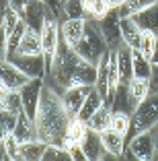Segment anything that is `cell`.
I'll use <instances>...</instances> for the list:
<instances>
[{
    "mask_svg": "<svg viewBox=\"0 0 158 161\" xmlns=\"http://www.w3.org/2000/svg\"><path fill=\"white\" fill-rule=\"evenodd\" d=\"M43 80H45V85L56 89L58 93L76 85L93 87L97 83V66L86 62L72 46H68L66 42H60L58 52L51 60V66L45 72Z\"/></svg>",
    "mask_w": 158,
    "mask_h": 161,
    "instance_id": "cell-1",
    "label": "cell"
},
{
    "mask_svg": "<svg viewBox=\"0 0 158 161\" xmlns=\"http://www.w3.org/2000/svg\"><path fill=\"white\" fill-rule=\"evenodd\" d=\"M72 116L62 103V97L56 89L49 85H43L39 108L35 114V128H37V138L45 145H62L64 147V136Z\"/></svg>",
    "mask_w": 158,
    "mask_h": 161,
    "instance_id": "cell-2",
    "label": "cell"
},
{
    "mask_svg": "<svg viewBox=\"0 0 158 161\" xmlns=\"http://www.w3.org/2000/svg\"><path fill=\"white\" fill-rule=\"evenodd\" d=\"M74 50H76V52H78L86 62H90V64H94V66L99 64V60L103 58V54L109 50V46H107V42H105V37L101 35V31H99L97 21L89 19L86 31H84L82 39L76 43Z\"/></svg>",
    "mask_w": 158,
    "mask_h": 161,
    "instance_id": "cell-3",
    "label": "cell"
},
{
    "mask_svg": "<svg viewBox=\"0 0 158 161\" xmlns=\"http://www.w3.org/2000/svg\"><path fill=\"white\" fill-rule=\"evenodd\" d=\"M156 124H158V93H150L148 97L131 112V124H130V132H127L125 141H130V138L138 132L152 130Z\"/></svg>",
    "mask_w": 158,
    "mask_h": 161,
    "instance_id": "cell-4",
    "label": "cell"
},
{
    "mask_svg": "<svg viewBox=\"0 0 158 161\" xmlns=\"http://www.w3.org/2000/svg\"><path fill=\"white\" fill-rule=\"evenodd\" d=\"M39 35H41V47H43V56H45V64L47 70L51 66V60L58 52V46L62 42V33H60V19L51 13V8L47 6V13L43 17L41 29H39Z\"/></svg>",
    "mask_w": 158,
    "mask_h": 161,
    "instance_id": "cell-5",
    "label": "cell"
},
{
    "mask_svg": "<svg viewBox=\"0 0 158 161\" xmlns=\"http://www.w3.org/2000/svg\"><path fill=\"white\" fill-rule=\"evenodd\" d=\"M123 157H127V159H138V161H154V136H152V130L134 134L125 145Z\"/></svg>",
    "mask_w": 158,
    "mask_h": 161,
    "instance_id": "cell-6",
    "label": "cell"
},
{
    "mask_svg": "<svg viewBox=\"0 0 158 161\" xmlns=\"http://www.w3.org/2000/svg\"><path fill=\"white\" fill-rule=\"evenodd\" d=\"M43 85H45L43 76H33V79H29L27 83L19 89L21 101H23V112L29 116V118H33V120H35V114H37V108H39Z\"/></svg>",
    "mask_w": 158,
    "mask_h": 161,
    "instance_id": "cell-7",
    "label": "cell"
},
{
    "mask_svg": "<svg viewBox=\"0 0 158 161\" xmlns=\"http://www.w3.org/2000/svg\"><path fill=\"white\" fill-rule=\"evenodd\" d=\"M119 10L117 8H111L103 19L97 21L99 25V31H101V35L105 37V42H107L109 47H117L119 43H123V39H121V27H119Z\"/></svg>",
    "mask_w": 158,
    "mask_h": 161,
    "instance_id": "cell-8",
    "label": "cell"
},
{
    "mask_svg": "<svg viewBox=\"0 0 158 161\" xmlns=\"http://www.w3.org/2000/svg\"><path fill=\"white\" fill-rule=\"evenodd\" d=\"M93 87H90V85H76V87H68V89H64L60 93L62 103H64V108L68 109V114L72 116V118L78 116L80 108H82L84 99H86V95H89V91L93 89Z\"/></svg>",
    "mask_w": 158,
    "mask_h": 161,
    "instance_id": "cell-9",
    "label": "cell"
},
{
    "mask_svg": "<svg viewBox=\"0 0 158 161\" xmlns=\"http://www.w3.org/2000/svg\"><path fill=\"white\" fill-rule=\"evenodd\" d=\"M8 60L13 64H17L29 79L45 76V72H47V64H45V56L43 54H39V56H19V54H13V56H8Z\"/></svg>",
    "mask_w": 158,
    "mask_h": 161,
    "instance_id": "cell-10",
    "label": "cell"
},
{
    "mask_svg": "<svg viewBox=\"0 0 158 161\" xmlns=\"http://www.w3.org/2000/svg\"><path fill=\"white\" fill-rule=\"evenodd\" d=\"M89 19L80 17V19H62L60 21V33H62V42H66L68 46L76 47V43L82 39L84 31H86Z\"/></svg>",
    "mask_w": 158,
    "mask_h": 161,
    "instance_id": "cell-11",
    "label": "cell"
},
{
    "mask_svg": "<svg viewBox=\"0 0 158 161\" xmlns=\"http://www.w3.org/2000/svg\"><path fill=\"white\" fill-rule=\"evenodd\" d=\"M0 80H2L8 89L19 91L21 87L29 80V76L25 75L17 64H13V62L6 58V60H0Z\"/></svg>",
    "mask_w": 158,
    "mask_h": 161,
    "instance_id": "cell-12",
    "label": "cell"
},
{
    "mask_svg": "<svg viewBox=\"0 0 158 161\" xmlns=\"http://www.w3.org/2000/svg\"><path fill=\"white\" fill-rule=\"evenodd\" d=\"M13 54H19V56H39V54H43V47H41V35H39L37 29H33L27 25V29H25L23 37H21L19 46L14 47ZM10 54V56H13Z\"/></svg>",
    "mask_w": 158,
    "mask_h": 161,
    "instance_id": "cell-13",
    "label": "cell"
},
{
    "mask_svg": "<svg viewBox=\"0 0 158 161\" xmlns=\"http://www.w3.org/2000/svg\"><path fill=\"white\" fill-rule=\"evenodd\" d=\"M115 58H117V68H119V79L123 85H127L134 76V50L125 43H119L115 47Z\"/></svg>",
    "mask_w": 158,
    "mask_h": 161,
    "instance_id": "cell-14",
    "label": "cell"
},
{
    "mask_svg": "<svg viewBox=\"0 0 158 161\" xmlns=\"http://www.w3.org/2000/svg\"><path fill=\"white\" fill-rule=\"evenodd\" d=\"M101 141H103V149L107 153L109 159H121L125 153V136L111 128H107L105 132H101Z\"/></svg>",
    "mask_w": 158,
    "mask_h": 161,
    "instance_id": "cell-15",
    "label": "cell"
},
{
    "mask_svg": "<svg viewBox=\"0 0 158 161\" xmlns=\"http://www.w3.org/2000/svg\"><path fill=\"white\" fill-rule=\"evenodd\" d=\"M80 149H82L86 161H101V159H109L105 149H103V141H101V134L94 132V130H89L86 136L82 138L80 142Z\"/></svg>",
    "mask_w": 158,
    "mask_h": 161,
    "instance_id": "cell-16",
    "label": "cell"
},
{
    "mask_svg": "<svg viewBox=\"0 0 158 161\" xmlns=\"http://www.w3.org/2000/svg\"><path fill=\"white\" fill-rule=\"evenodd\" d=\"M127 99H130V108L134 112L142 101L152 93L150 89V79H138V76H131V80L127 83Z\"/></svg>",
    "mask_w": 158,
    "mask_h": 161,
    "instance_id": "cell-17",
    "label": "cell"
},
{
    "mask_svg": "<svg viewBox=\"0 0 158 161\" xmlns=\"http://www.w3.org/2000/svg\"><path fill=\"white\" fill-rule=\"evenodd\" d=\"M119 27H121V39H123V43L130 46L131 50H138L140 39H142V27L138 25V21L134 17H121Z\"/></svg>",
    "mask_w": 158,
    "mask_h": 161,
    "instance_id": "cell-18",
    "label": "cell"
},
{
    "mask_svg": "<svg viewBox=\"0 0 158 161\" xmlns=\"http://www.w3.org/2000/svg\"><path fill=\"white\" fill-rule=\"evenodd\" d=\"M94 89L103 95L105 103L111 105V93H109V50L103 54V58L97 64V83H94Z\"/></svg>",
    "mask_w": 158,
    "mask_h": 161,
    "instance_id": "cell-19",
    "label": "cell"
},
{
    "mask_svg": "<svg viewBox=\"0 0 158 161\" xmlns=\"http://www.w3.org/2000/svg\"><path fill=\"white\" fill-rule=\"evenodd\" d=\"M13 134H14V138H17L19 142L35 141V138H37V128H35V120L29 118L25 112H21L19 118H17V124H14Z\"/></svg>",
    "mask_w": 158,
    "mask_h": 161,
    "instance_id": "cell-20",
    "label": "cell"
},
{
    "mask_svg": "<svg viewBox=\"0 0 158 161\" xmlns=\"http://www.w3.org/2000/svg\"><path fill=\"white\" fill-rule=\"evenodd\" d=\"M86 132H89V126H86V122H82L80 118H72L68 124V128H66V136H64V147L70 149V147H78L80 142H82V138L86 136Z\"/></svg>",
    "mask_w": 158,
    "mask_h": 161,
    "instance_id": "cell-21",
    "label": "cell"
},
{
    "mask_svg": "<svg viewBox=\"0 0 158 161\" xmlns=\"http://www.w3.org/2000/svg\"><path fill=\"white\" fill-rule=\"evenodd\" d=\"M111 114H113V108L109 103H103L101 108L89 118V122H86L89 130H94V132H99V134L105 132V130L109 128V124H111Z\"/></svg>",
    "mask_w": 158,
    "mask_h": 161,
    "instance_id": "cell-22",
    "label": "cell"
},
{
    "mask_svg": "<svg viewBox=\"0 0 158 161\" xmlns=\"http://www.w3.org/2000/svg\"><path fill=\"white\" fill-rule=\"evenodd\" d=\"M45 142L35 138V141H29V142H21L19 147V155L21 161H41L43 159V153H45Z\"/></svg>",
    "mask_w": 158,
    "mask_h": 161,
    "instance_id": "cell-23",
    "label": "cell"
},
{
    "mask_svg": "<svg viewBox=\"0 0 158 161\" xmlns=\"http://www.w3.org/2000/svg\"><path fill=\"white\" fill-rule=\"evenodd\" d=\"M103 103H105L103 95L93 87V89L89 91V95H86V99H84V103H82V108H80V112H78V116H76V118H80L82 122H89V118L94 114V112H97L99 108H101Z\"/></svg>",
    "mask_w": 158,
    "mask_h": 161,
    "instance_id": "cell-24",
    "label": "cell"
},
{
    "mask_svg": "<svg viewBox=\"0 0 158 161\" xmlns=\"http://www.w3.org/2000/svg\"><path fill=\"white\" fill-rule=\"evenodd\" d=\"M134 19L138 21V25L142 29H148L154 35H158V2L148 6V8H144L142 13L134 14Z\"/></svg>",
    "mask_w": 158,
    "mask_h": 161,
    "instance_id": "cell-25",
    "label": "cell"
},
{
    "mask_svg": "<svg viewBox=\"0 0 158 161\" xmlns=\"http://www.w3.org/2000/svg\"><path fill=\"white\" fill-rule=\"evenodd\" d=\"M152 68H154L152 60L146 58L140 50H134V76H138V79H150L152 76Z\"/></svg>",
    "mask_w": 158,
    "mask_h": 161,
    "instance_id": "cell-26",
    "label": "cell"
},
{
    "mask_svg": "<svg viewBox=\"0 0 158 161\" xmlns=\"http://www.w3.org/2000/svg\"><path fill=\"white\" fill-rule=\"evenodd\" d=\"M82 6H84V13H86V19H93V21L103 19L111 10L105 0H82Z\"/></svg>",
    "mask_w": 158,
    "mask_h": 161,
    "instance_id": "cell-27",
    "label": "cell"
},
{
    "mask_svg": "<svg viewBox=\"0 0 158 161\" xmlns=\"http://www.w3.org/2000/svg\"><path fill=\"white\" fill-rule=\"evenodd\" d=\"M130 124H131V114H127V112H123V109H113L111 124H109L111 130H115V132L127 136V132H130Z\"/></svg>",
    "mask_w": 158,
    "mask_h": 161,
    "instance_id": "cell-28",
    "label": "cell"
},
{
    "mask_svg": "<svg viewBox=\"0 0 158 161\" xmlns=\"http://www.w3.org/2000/svg\"><path fill=\"white\" fill-rule=\"evenodd\" d=\"M156 2L158 0H125L117 10H119V17H134V14L142 13L144 8L156 4Z\"/></svg>",
    "mask_w": 158,
    "mask_h": 161,
    "instance_id": "cell-29",
    "label": "cell"
},
{
    "mask_svg": "<svg viewBox=\"0 0 158 161\" xmlns=\"http://www.w3.org/2000/svg\"><path fill=\"white\" fill-rule=\"evenodd\" d=\"M0 109L13 112V114H21V112H23V101H21V93L19 91L10 89L8 93H6V97L0 101Z\"/></svg>",
    "mask_w": 158,
    "mask_h": 161,
    "instance_id": "cell-30",
    "label": "cell"
},
{
    "mask_svg": "<svg viewBox=\"0 0 158 161\" xmlns=\"http://www.w3.org/2000/svg\"><path fill=\"white\" fill-rule=\"evenodd\" d=\"M156 39H158V35H154L148 29H142V39H140L138 50L144 54L146 58H150V60H152V54H154V50H156Z\"/></svg>",
    "mask_w": 158,
    "mask_h": 161,
    "instance_id": "cell-31",
    "label": "cell"
},
{
    "mask_svg": "<svg viewBox=\"0 0 158 161\" xmlns=\"http://www.w3.org/2000/svg\"><path fill=\"white\" fill-rule=\"evenodd\" d=\"M41 161H70V153L62 145H47Z\"/></svg>",
    "mask_w": 158,
    "mask_h": 161,
    "instance_id": "cell-32",
    "label": "cell"
},
{
    "mask_svg": "<svg viewBox=\"0 0 158 161\" xmlns=\"http://www.w3.org/2000/svg\"><path fill=\"white\" fill-rule=\"evenodd\" d=\"M62 10H64V19H80V17H86L82 0H66L64 4H62Z\"/></svg>",
    "mask_w": 158,
    "mask_h": 161,
    "instance_id": "cell-33",
    "label": "cell"
},
{
    "mask_svg": "<svg viewBox=\"0 0 158 161\" xmlns=\"http://www.w3.org/2000/svg\"><path fill=\"white\" fill-rule=\"evenodd\" d=\"M2 141H4V147H6V155H8V161H21V155H19L21 142L14 138V134H13V132H6L4 136H2Z\"/></svg>",
    "mask_w": 158,
    "mask_h": 161,
    "instance_id": "cell-34",
    "label": "cell"
},
{
    "mask_svg": "<svg viewBox=\"0 0 158 161\" xmlns=\"http://www.w3.org/2000/svg\"><path fill=\"white\" fill-rule=\"evenodd\" d=\"M6 2H8V4L13 6V8L21 14V17H25V13L29 10V6H31L35 0H6Z\"/></svg>",
    "mask_w": 158,
    "mask_h": 161,
    "instance_id": "cell-35",
    "label": "cell"
},
{
    "mask_svg": "<svg viewBox=\"0 0 158 161\" xmlns=\"http://www.w3.org/2000/svg\"><path fill=\"white\" fill-rule=\"evenodd\" d=\"M8 58V35H6V29L0 25V60H6Z\"/></svg>",
    "mask_w": 158,
    "mask_h": 161,
    "instance_id": "cell-36",
    "label": "cell"
},
{
    "mask_svg": "<svg viewBox=\"0 0 158 161\" xmlns=\"http://www.w3.org/2000/svg\"><path fill=\"white\" fill-rule=\"evenodd\" d=\"M68 153H70V161H86V157H84L80 145H78V147H70Z\"/></svg>",
    "mask_w": 158,
    "mask_h": 161,
    "instance_id": "cell-37",
    "label": "cell"
},
{
    "mask_svg": "<svg viewBox=\"0 0 158 161\" xmlns=\"http://www.w3.org/2000/svg\"><path fill=\"white\" fill-rule=\"evenodd\" d=\"M150 89H152V93H158V64H154V68H152V76H150Z\"/></svg>",
    "mask_w": 158,
    "mask_h": 161,
    "instance_id": "cell-38",
    "label": "cell"
},
{
    "mask_svg": "<svg viewBox=\"0 0 158 161\" xmlns=\"http://www.w3.org/2000/svg\"><path fill=\"white\" fill-rule=\"evenodd\" d=\"M152 136H154V161H158V124L152 128Z\"/></svg>",
    "mask_w": 158,
    "mask_h": 161,
    "instance_id": "cell-39",
    "label": "cell"
},
{
    "mask_svg": "<svg viewBox=\"0 0 158 161\" xmlns=\"http://www.w3.org/2000/svg\"><path fill=\"white\" fill-rule=\"evenodd\" d=\"M105 2H107V4H109V8H119V6L123 4L125 0H105Z\"/></svg>",
    "mask_w": 158,
    "mask_h": 161,
    "instance_id": "cell-40",
    "label": "cell"
},
{
    "mask_svg": "<svg viewBox=\"0 0 158 161\" xmlns=\"http://www.w3.org/2000/svg\"><path fill=\"white\" fill-rule=\"evenodd\" d=\"M8 91H10V89L4 85V83H2V80H0V101H2V99L6 97V93H8Z\"/></svg>",
    "mask_w": 158,
    "mask_h": 161,
    "instance_id": "cell-41",
    "label": "cell"
},
{
    "mask_svg": "<svg viewBox=\"0 0 158 161\" xmlns=\"http://www.w3.org/2000/svg\"><path fill=\"white\" fill-rule=\"evenodd\" d=\"M6 0H0V25H2V14H4V8H6Z\"/></svg>",
    "mask_w": 158,
    "mask_h": 161,
    "instance_id": "cell-42",
    "label": "cell"
},
{
    "mask_svg": "<svg viewBox=\"0 0 158 161\" xmlns=\"http://www.w3.org/2000/svg\"><path fill=\"white\" fill-rule=\"evenodd\" d=\"M152 64H158V39H156V50L152 54Z\"/></svg>",
    "mask_w": 158,
    "mask_h": 161,
    "instance_id": "cell-43",
    "label": "cell"
},
{
    "mask_svg": "<svg viewBox=\"0 0 158 161\" xmlns=\"http://www.w3.org/2000/svg\"><path fill=\"white\" fill-rule=\"evenodd\" d=\"M39 2H43V4H47V2H49V0H39Z\"/></svg>",
    "mask_w": 158,
    "mask_h": 161,
    "instance_id": "cell-44",
    "label": "cell"
},
{
    "mask_svg": "<svg viewBox=\"0 0 158 161\" xmlns=\"http://www.w3.org/2000/svg\"><path fill=\"white\" fill-rule=\"evenodd\" d=\"M60 2H62V4H64V2H66V0H60Z\"/></svg>",
    "mask_w": 158,
    "mask_h": 161,
    "instance_id": "cell-45",
    "label": "cell"
}]
</instances>
